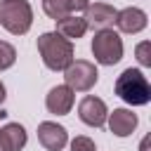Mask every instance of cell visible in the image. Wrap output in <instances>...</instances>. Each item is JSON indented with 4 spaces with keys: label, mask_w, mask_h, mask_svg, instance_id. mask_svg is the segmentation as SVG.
Returning a JSON list of instances; mask_svg holds the SVG:
<instances>
[{
    "label": "cell",
    "mask_w": 151,
    "mask_h": 151,
    "mask_svg": "<svg viewBox=\"0 0 151 151\" xmlns=\"http://www.w3.org/2000/svg\"><path fill=\"white\" fill-rule=\"evenodd\" d=\"M38 52L50 71H64L73 61V42L61 38L57 31L42 33L38 38Z\"/></svg>",
    "instance_id": "obj_1"
},
{
    "label": "cell",
    "mask_w": 151,
    "mask_h": 151,
    "mask_svg": "<svg viewBox=\"0 0 151 151\" xmlns=\"http://www.w3.org/2000/svg\"><path fill=\"white\" fill-rule=\"evenodd\" d=\"M116 94L130 106H144L151 101V85L139 68H125L113 85Z\"/></svg>",
    "instance_id": "obj_2"
},
{
    "label": "cell",
    "mask_w": 151,
    "mask_h": 151,
    "mask_svg": "<svg viewBox=\"0 0 151 151\" xmlns=\"http://www.w3.org/2000/svg\"><path fill=\"white\" fill-rule=\"evenodd\" d=\"M0 24L12 35L28 33V28L33 24V9H31L28 0H5V2H0Z\"/></svg>",
    "instance_id": "obj_3"
},
{
    "label": "cell",
    "mask_w": 151,
    "mask_h": 151,
    "mask_svg": "<svg viewBox=\"0 0 151 151\" xmlns=\"http://www.w3.org/2000/svg\"><path fill=\"white\" fill-rule=\"evenodd\" d=\"M92 54L99 64L104 66H113L123 59V40L113 28H104L97 31L92 38Z\"/></svg>",
    "instance_id": "obj_4"
},
{
    "label": "cell",
    "mask_w": 151,
    "mask_h": 151,
    "mask_svg": "<svg viewBox=\"0 0 151 151\" xmlns=\"http://www.w3.org/2000/svg\"><path fill=\"white\" fill-rule=\"evenodd\" d=\"M64 80H66V87H71L73 92H87L97 85L99 80V73H97V66L87 59H73L66 68H64Z\"/></svg>",
    "instance_id": "obj_5"
},
{
    "label": "cell",
    "mask_w": 151,
    "mask_h": 151,
    "mask_svg": "<svg viewBox=\"0 0 151 151\" xmlns=\"http://www.w3.org/2000/svg\"><path fill=\"white\" fill-rule=\"evenodd\" d=\"M106 116H109V109L104 104V99L94 97V94H87L80 99L78 104V118L90 125V127H101L106 123Z\"/></svg>",
    "instance_id": "obj_6"
},
{
    "label": "cell",
    "mask_w": 151,
    "mask_h": 151,
    "mask_svg": "<svg viewBox=\"0 0 151 151\" xmlns=\"http://www.w3.org/2000/svg\"><path fill=\"white\" fill-rule=\"evenodd\" d=\"M38 142L47 151H61L68 144V132L64 125H57L52 120H45L38 125Z\"/></svg>",
    "instance_id": "obj_7"
},
{
    "label": "cell",
    "mask_w": 151,
    "mask_h": 151,
    "mask_svg": "<svg viewBox=\"0 0 151 151\" xmlns=\"http://www.w3.org/2000/svg\"><path fill=\"white\" fill-rule=\"evenodd\" d=\"M116 14H118V9H113L111 5H106V2H94V5H87L83 19H85V26H87V28L104 31V28H111V24L116 21Z\"/></svg>",
    "instance_id": "obj_8"
},
{
    "label": "cell",
    "mask_w": 151,
    "mask_h": 151,
    "mask_svg": "<svg viewBox=\"0 0 151 151\" xmlns=\"http://www.w3.org/2000/svg\"><path fill=\"white\" fill-rule=\"evenodd\" d=\"M73 94H76V92H73L71 87H66V85H57V87H52V90L47 92V97H45V106H47V111L54 113V116H66V113L71 111L73 101H76Z\"/></svg>",
    "instance_id": "obj_9"
},
{
    "label": "cell",
    "mask_w": 151,
    "mask_h": 151,
    "mask_svg": "<svg viewBox=\"0 0 151 151\" xmlns=\"http://www.w3.org/2000/svg\"><path fill=\"white\" fill-rule=\"evenodd\" d=\"M113 24L123 33H139V31L146 28V12L139 9V7H125V9H120L116 14Z\"/></svg>",
    "instance_id": "obj_10"
},
{
    "label": "cell",
    "mask_w": 151,
    "mask_h": 151,
    "mask_svg": "<svg viewBox=\"0 0 151 151\" xmlns=\"http://www.w3.org/2000/svg\"><path fill=\"white\" fill-rule=\"evenodd\" d=\"M106 120H109V130H111L116 137H127V134H132L134 127H137V123H139L137 116H134L130 109H113V113H109Z\"/></svg>",
    "instance_id": "obj_11"
},
{
    "label": "cell",
    "mask_w": 151,
    "mask_h": 151,
    "mask_svg": "<svg viewBox=\"0 0 151 151\" xmlns=\"http://www.w3.org/2000/svg\"><path fill=\"white\" fill-rule=\"evenodd\" d=\"M28 142V134L24 130V125L19 123H7L2 130H0V144L5 151H21Z\"/></svg>",
    "instance_id": "obj_12"
},
{
    "label": "cell",
    "mask_w": 151,
    "mask_h": 151,
    "mask_svg": "<svg viewBox=\"0 0 151 151\" xmlns=\"http://www.w3.org/2000/svg\"><path fill=\"white\" fill-rule=\"evenodd\" d=\"M85 31H87L85 19L78 17V14H66V17H61L57 21V33L61 38H66V40H78V38L85 35Z\"/></svg>",
    "instance_id": "obj_13"
},
{
    "label": "cell",
    "mask_w": 151,
    "mask_h": 151,
    "mask_svg": "<svg viewBox=\"0 0 151 151\" xmlns=\"http://www.w3.org/2000/svg\"><path fill=\"white\" fill-rule=\"evenodd\" d=\"M42 12H45L50 19H54V21H59L61 17H66V14H68V9H66L64 0H42Z\"/></svg>",
    "instance_id": "obj_14"
},
{
    "label": "cell",
    "mask_w": 151,
    "mask_h": 151,
    "mask_svg": "<svg viewBox=\"0 0 151 151\" xmlns=\"http://www.w3.org/2000/svg\"><path fill=\"white\" fill-rule=\"evenodd\" d=\"M17 61V50L9 45V42H5V40H0V71H5V68H9L12 64Z\"/></svg>",
    "instance_id": "obj_15"
},
{
    "label": "cell",
    "mask_w": 151,
    "mask_h": 151,
    "mask_svg": "<svg viewBox=\"0 0 151 151\" xmlns=\"http://www.w3.org/2000/svg\"><path fill=\"white\" fill-rule=\"evenodd\" d=\"M134 54H137V61H139L142 66H151V42H149V40L139 42L137 50H134Z\"/></svg>",
    "instance_id": "obj_16"
},
{
    "label": "cell",
    "mask_w": 151,
    "mask_h": 151,
    "mask_svg": "<svg viewBox=\"0 0 151 151\" xmlns=\"http://www.w3.org/2000/svg\"><path fill=\"white\" fill-rule=\"evenodd\" d=\"M71 151H97L94 149V142L90 139V137H76L73 142H71Z\"/></svg>",
    "instance_id": "obj_17"
},
{
    "label": "cell",
    "mask_w": 151,
    "mask_h": 151,
    "mask_svg": "<svg viewBox=\"0 0 151 151\" xmlns=\"http://www.w3.org/2000/svg\"><path fill=\"white\" fill-rule=\"evenodd\" d=\"M64 5L68 9V14H78V12H85L87 9L90 0H64Z\"/></svg>",
    "instance_id": "obj_18"
},
{
    "label": "cell",
    "mask_w": 151,
    "mask_h": 151,
    "mask_svg": "<svg viewBox=\"0 0 151 151\" xmlns=\"http://www.w3.org/2000/svg\"><path fill=\"white\" fill-rule=\"evenodd\" d=\"M5 97H7V94H5V85H2V83H0V104H2V101H5Z\"/></svg>",
    "instance_id": "obj_19"
},
{
    "label": "cell",
    "mask_w": 151,
    "mask_h": 151,
    "mask_svg": "<svg viewBox=\"0 0 151 151\" xmlns=\"http://www.w3.org/2000/svg\"><path fill=\"white\" fill-rule=\"evenodd\" d=\"M0 151H5V149H2V144H0Z\"/></svg>",
    "instance_id": "obj_20"
},
{
    "label": "cell",
    "mask_w": 151,
    "mask_h": 151,
    "mask_svg": "<svg viewBox=\"0 0 151 151\" xmlns=\"http://www.w3.org/2000/svg\"><path fill=\"white\" fill-rule=\"evenodd\" d=\"M0 2H5V0H0Z\"/></svg>",
    "instance_id": "obj_21"
}]
</instances>
